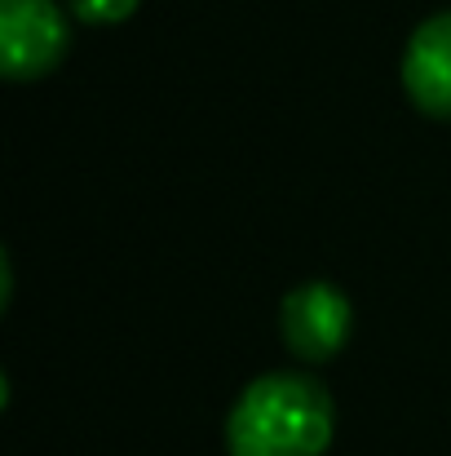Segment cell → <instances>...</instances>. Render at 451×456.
<instances>
[{
	"instance_id": "cell-1",
	"label": "cell",
	"mask_w": 451,
	"mask_h": 456,
	"mask_svg": "<svg viewBox=\"0 0 451 456\" xmlns=\"http://www.w3.org/2000/svg\"><path fill=\"white\" fill-rule=\"evenodd\" d=\"M332 444V399L305 372L257 377L226 417L230 456H323Z\"/></svg>"
},
{
	"instance_id": "cell-4",
	"label": "cell",
	"mask_w": 451,
	"mask_h": 456,
	"mask_svg": "<svg viewBox=\"0 0 451 456\" xmlns=\"http://www.w3.org/2000/svg\"><path fill=\"white\" fill-rule=\"evenodd\" d=\"M403 89L421 111L451 120V13H439L412 31L403 53Z\"/></svg>"
},
{
	"instance_id": "cell-2",
	"label": "cell",
	"mask_w": 451,
	"mask_h": 456,
	"mask_svg": "<svg viewBox=\"0 0 451 456\" xmlns=\"http://www.w3.org/2000/svg\"><path fill=\"white\" fill-rule=\"evenodd\" d=\"M71 45L67 18L53 0H0V58L9 80L49 76Z\"/></svg>"
},
{
	"instance_id": "cell-3",
	"label": "cell",
	"mask_w": 451,
	"mask_h": 456,
	"mask_svg": "<svg viewBox=\"0 0 451 456\" xmlns=\"http://www.w3.org/2000/svg\"><path fill=\"white\" fill-rule=\"evenodd\" d=\"M350 323H354V305L341 289L332 284H301L293 289L284 305H279V328H284V341L288 350L305 359V363H323L332 359L345 337H350Z\"/></svg>"
},
{
	"instance_id": "cell-5",
	"label": "cell",
	"mask_w": 451,
	"mask_h": 456,
	"mask_svg": "<svg viewBox=\"0 0 451 456\" xmlns=\"http://www.w3.org/2000/svg\"><path fill=\"white\" fill-rule=\"evenodd\" d=\"M138 4L142 0H71L76 18H85V22H125Z\"/></svg>"
}]
</instances>
